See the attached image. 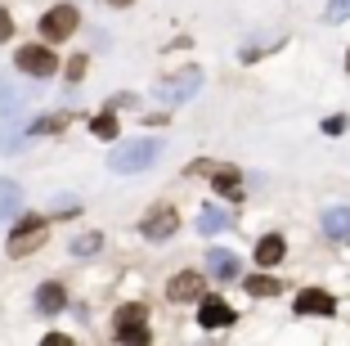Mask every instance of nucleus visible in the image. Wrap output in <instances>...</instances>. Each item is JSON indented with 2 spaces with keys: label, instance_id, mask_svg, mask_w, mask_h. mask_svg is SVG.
Returning <instances> with one entry per match:
<instances>
[{
  "label": "nucleus",
  "instance_id": "bb28decb",
  "mask_svg": "<svg viewBox=\"0 0 350 346\" xmlns=\"http://www.w3.org/2000/svg\"><path fill=\"white\" fill-rule=\"evenodd\" d=\"M10 36H14V18L0 10V41H10Z\"/></svg>",
  "mask_w": 350,
  "mask_h": 346
},
{
  "label": "nucleus",
  "instance_id": "f3484780",
  "mask_svg": "<svg viewBox=\"0 0 350 346\" xmlns=\"http://www.w3.org/2000/svg\"><path fill=\"white\" fill-rule=\"evenodd\" d=\"M229 225H234V216H225L220 207H206V212L198 216V234H206V238H211V234H225Z\"/></svg>",
  "mask_w": 350,
  "mask_h": 346
},
{
  "label": "nucleus",
  "instance_id": "aec40b11",
  "mask_svg": "<svg viewBox=\"0 0 350 346\" xmlns=\"http://www.w3.org/2000/svg\"><path fill=\"white\" fill-rule=\"evenodd\" d=\"M243 288H247L252 297H278V293H283V284H278L274 275H247V284H243Z\"/></svg>",
  "mask_w": 350,
  "mask_h": 346
},
{
  "label": "nucleus",
  "instance_id": "a211bd4d",
  "mask_svg": "<svg viewBox=\"0 0 350 346\" xmlns=\"http://www.w3.org/2000/svg\"><path fill=\"white\" fill-rule=\"evenodd\" d=\"M18 212H23V189L14 180H0V221H10Z\"/></svg>",
  "mask_w": 350,
  "mask_h": 346
},
{
  "label": "nucleus",
  "instance_id": "f03ea898",
  "mask_svg": "<svg viewBox=\"0 0 350 346\" xmlns=\"http://www.w3.org/2000/svg\"><path fill=\"white\" fill-rule=\"evenodd\" d=\"M198 90H202V68H180L175 77H162V82L153 86L157 103H166V108H180V103H189Z\"/></svg>",
  "mask_w": 350,
  "mask_h": 346
},
{
  "label": "nucleus",
  "instance_id": "a878e982",
  "mask_svg": "<svg viewBox=\"0 0 350 346\" xmlns=\"http://www.w3.org/2000/svg\"><path fill=\"white\" fill-rule=\"evenodd\" d=\"M323 131H328V135H341V131H346V117H341V112H337V117H328V122H323Z\"/></svg>",
  "mask_w": 350,
  "mask_h": 346
},
{
  "label": "nucleus",
  "instance_id": "9b49d317",
  "mask_svg": "<svg viewBox=\"0 0 350 346\" xmlns=\"http://www.w3.org/2000/svg\"><path fill=\"white\" fill-rule=\"evenodd\" d=\"M206 270H211L216 284H234V279L243 275V261H238L234 252H225V247H206Z\"/></svg>",
  "mask_w": 350,
  "mask_h": 346
},
{
  "label": "nucleus",
  "instance_id": "cd10ccee",
  "mask_svg": "<svg viewBox=\"0 0 350 346\" xmlns=\"http://www.w3.org/2000/svg\"><path fill=\"white\" fill-rule=\"evenodd\" d=\"M103 5H113V10H126V5H135V0H103Z\"/></svg>",
  "mask_w": 350,
  "mask_h": 346
},
{
  "label": "nucleus",
  "instance_id": "4be33fe9",
  "mask_svg": "<svg viewBox=\"0 0 350 346\" xmlns=\"http://www.w3.org/2000/svg\"><path fill=\"white\" fill-rule=\"evenodd\" d=\"M99 247H103V234H81V238L72 243V256H94Z\"/></svg>",
  "mask_w": 350,
  "mask_h": 346
},
{
  "label": "nucleus",
  "instance_id": "b1692460",
  "mask_svg": "<svg viewBox=\"0 0 350 346\" xmlns=\"http://www.w3.org/2000/svg\"><path fill=\"white\" fill-rule=\"evenodd\" d=\"M323 18H328V23H341V18H350V0H328V10H323Z\"/></svg>",
  "mask_w": 350,
  "mask_h": 346
},
{
  "label": "nucleus",
  "instance_id": "1a4fd4ad",
  "mask_svg": "<svg viewBox=\"0 0 350 346\" xmlns=\"http://www.w3.org/2000/svg\"><path fill=\"white\" fill-rule=\"evenodd\" d=\"M234 306H229V301H220V297H206L202 293V306H198V324H202L206 328V333H211V328H229V324H234Z\"/></svg>",
  "mask_w": 350,
  "mask_h": 346
},
{
  "label": "nucleus",
  "instance_id": "c85d7f7f",
  "mask_svg": "<svg viewBox=\"0 0 350 346\" xmlns=\"http://www.w3.org/2000/svg\"><path fill=\"white\" fill-rule=\"evenodd\" d=\"M346 68H350V50H346Z\"/></svg>",
  "mask_w": 350,
  "mask_h": 346
},
{
  "label": "nucleus",
  "instance_id": "2eb2a0df",
  "mask_svg": "<svg viewBox=\"0 0 350 346\" xmlns=\"http://www.w3.org/2000/svg\"><path fill=\"white\" fill-rule=\"evenodd\" d=\"M72 126V112H45V117H36V122L27 126V140H36V135H59Z\"/></svg>",
  "mask_w": 350,
  "mask_h": 346
},
{
  "label": "nucleus",
  "instance_id": "0eeeda50",
  "mask_svg": "<svg viewBox=\"0 0 350 346\" xmlns=\"http://www.w3.org/2000/svg\"><path fill=\"white\" fill-rule=\"evenodd\" d=\"M175 230H180V216L171 212V207H153V212L139 221V234L148 238V243H162V238H175Z\"/></svg>",
  "mask_w": 350,
  "mask_h": 346
},
{
  "label": "nucleus",
  "instance_id": "6e6552de",
  "mask_svg": "<svg viewBox=\"0 0 350 346\" xmlns=\"http://www.w3.org/2000/svg\"><path fill=\"white\" fill-rule=\"evenodd\" d=\"M292 310H297V315H323V319H332V315H337V301H332L323 288H301L297 301H292Z\"/></svg>",
  "mask_w": 350,
  "mask_h": 346
},
{
  "label": "nucleus",
  "instance_id": "393cba45",
  "mask_svg": "<svg viewBox=\"0 0 350 346\" xmlns=\"http://www.w3.org/2000/svg\"><path fill=\"white\" fill-rule=\"evenodd\" d=\"M50 216H59V221H68V216H81V207L72 203V198H59V203H54V212Z\"/></svg>",
  "mask_w": 350,
  "mask_h": 346
},
{
  "label": "nucleus",
  "instance_id": "f257e3e1",
  "mask_svg": "<svg viewBox=\"0 0 350 346\" xmlns=\"http://www.w3.org/2000/svg\"><path fill=\"white\" fill-rule=\"evenodd\" d=\"M157 158H162V140L144 135V140H126V144H117V149L108 153V166H113L117 175H131V171H144V166H153Z\"/></svg>",
  "mask_w": 350,
  "mask_h": 346
},
{
  "label": "nucleus",
  "instance_id": "39448f33",
  "mask_svg": "<svg viewBox=\"0 0 350 346\" xmlns=\"http://www.w3.org/2000/svg\"><path fill=\"white\" fill-rule=\"evenodd\" d=\"M77 27H81V14H77L72 5H54V10L41 14L45 45H59V41H68V36H77Z\"/></svg>",
  "mask_w": 350,
  "mask_h": 346
},
{
  "label": "nucleus",
  "instance_id": "7ed1b4c3",
  "mask_svg": "<svg viewBox=\"0 0 350 346\" xmlns=\"http://www.w3.org/2000/svg\"><path fill=\"white\" fill-rule=\"evenodd\" d=\"M45 238H50V221H45V216H18L5 252H10L14 261H23V256H31L36 247H45Z\"/></svg>",
  "mask_w": 350,
  "mask_h": 346
},
{
  "label": "nucleus",
  "instance_id": "4468645a",
  "mask_svg": "<svg viewBox=\"0 0 350 346\" xmlns=\"http://www.w3.org/2000/svg\"><path fill=\"white\" fill-rule=\"evenodd\" d=\"M63 306H68V288H63V284H41V293H36V310H41V315H59Z\"/></svg>",
  "mask_w": 350,
  "mask_h": 346
},
{
  "label": "nucleus",
  "instance_id": "5701e85b",
  "mask_svg": "<svg viewBox=\"0 0 350 346\" xmlns=\"http://www.w3.org/2000/svg\"><path fill=\"white\" fill-rule=\"evenodd\" d=\"M85 68H90V59H85V54H72V59H68V86H77L85 77Z\"/></svg>",
  "mask_w": 350,
  "mask_h": 346
},
{
  "label": "nucleus",
  "instance_id": "f8f14e48",
  "mask_svg": "<svg viewBox=\"0 0 350 346\" xmlns=\"http://www.w3.org/2000/svg\"><path fill=\"white\" fill-rule=\"evenodd\" d=\"M211 189H216L220 198H229V203H243V171H234V166H211Z\"/></svg>",
  "mask_w": 350,
  "mask_h": 346
},
{
  "label": "nucleus",
  "instance_id": "ddd939ff",
  "mask_svg": "<svg viewBox=\"0 0 350 346\" xmlns=\"http://www.w3.org/2000/svg\"><path fill=\"white\" fill-rule=\"evenodd\" d=\"M319 230L332 238V243H346L350 238V207H328L323 221H319Z\"/></svg>",
  "mask_w": 350,
  "mask_h": 346
},
{
  "label": "nucleus",
  "instance_id": "423d86ee",
  "mask_svg": "<svg viewBox=\"0 0 350 346\" xmlns=\"http://www.w3.org/2000/svg\"><path fill=\"white\" fill-rule=\"evenodd\" d=\"M117 342H148V306L126 301L117 306Z\"/></svg>",
  "mask_w": 350,
  "mask_h": 346
},
{
  "label": "nucleus",
  "instance_id": "20e7f679",
  "mask_svg": "<svg viewBox=\"0 0 350 346\" xmlns=\"http://www.w3.org/2000/svg\"><path fill=\"white\" fill-rule=\"evenodd\" d=\"M14 68H18L23 77H31V82H45V77H54L63 63L54 59L50 45H23V50L14 54Z\"/></svg>",
  "mask_w": 350,
  "mask_h": 346
},
{
  "label": "nucleus",
  "instance_id": "dca6fc26",
  "mask_svg": "<svg viewBox=\"0 0 350 346\" xmlns=\"http://www.w3.org/2000/svg\"><path fill=\"white\" fill-rule=\"evenodd\" d=\"M283 252H288L283 234H265V238L256 243V265H265V270H269V265H278V261H283Z\"/></svg>",
  "mask_w": 350,
  "mask_h": 346
},
{
  "label": "nucleus",
  "instance_id": "412c9836",
  "mask_svg": "<svg viewBox=\"0 0 350 346\" xmlns=\"http://www.w3.org/2000/svg\"><path fill=\"white\" fill-rule=\"evenodd\" d=\"M90 131H94V140H117V117H113V108L94 112V117H90Z\"/></svg>",
  "mask_w": 350,
  "mask_h": 346
},
{
  "label": "nucleus",
  "instance_id": "9d476101",
  "mask_svg": "<svg viewBox=\"0 0 350 346\" xmlns=\"http://www.w3.org/2000/svg\"><path fill=\"white\" fill-rule=\"evenodd\" d=\"M202 293H206V284H202L198 270H180V275L166 284V297H171L175 306H180V301H202Z\"/></svg>",
  "mask_w": 350,
  "mask_h": 346
},
{
  "label": "nucleus",
  "instance_id": "6ab92c4d",
  "mask_svg": "<svg viewBox=\"0 0 350 346\" xmlns=\"http://www.w3.org/2000/svg\"><path fill=\"white\" fill-rule=\"evenodd\" d=\"M18 108H23V95L14 90L10 77H0V117H18Z\"/></svg>",
  "mask_w": 350,
  "mask_h": 346
}]
</instances>
